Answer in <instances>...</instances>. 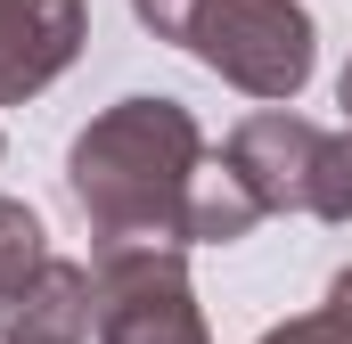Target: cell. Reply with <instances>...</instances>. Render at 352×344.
<instances>
[{
	"label": "cell",
	"instance_id": "obj_8",
	"mask_svg": "<svg viewBox=\"0 0 352 344\" xmlns=\"http://www.w3.org/2000/svg\"><path fill=\"white\" fill-rule=\"evenodd\" d=\"M336 90H344V115H352V66H344V83H336Z\"/></svg>",
	"mask_w": 352,
	"mask_h": 344
},
{
	"label": "cell",
	"instance_id": "obj_6",
	"mask_svg": "<svg viewBox=\"0 0 352 344\" xmlns=\"http://www.w3.org/2000/svg\"><path fill=\"white\" fill-rule=\"evenodd\" d=\"M41 262H50V255H41V222H33L25 205H8V197H0V303H8Z\"/></svg>",
	"mask_w": 352,
	"mask_h": 344
},
{
	"label": "cell",
	"instance_id": "obj_7",
	"mask_svg": "<svg viewBox=\"0 0 352 344\" xmlns=\"http://www.w3.org/2000/svg\"><path fill=\"white\" fill-rule=\"evenodd\" d=\"M263 344H352V270L328 287V303H320L311 320H287V328H270Z\"/></svg>",
	"mask_w": 352,
	"mask_h": 344
},
{
	"label": "cell",
	"instance_id": "obj_2",
	"mask_svg": "<svg viewBox=\"0 0 352 344\" xmlns=\"http://www.w3.org/2000/svg\"><path fill=\"white\" fill-rule=\"evenodd\" d=\"M140 25L197 50L254 98H295L311 83V17L295 0H131Z\"/></svg>",
	"mask_w": 352,
	"mask_h": 344
},
{
	"label": "cell",
	"instance_id": "obj_3",
	"mask_svg": "<svg viewBox=\"0 0 352 344\" xmlns=\"http://www.w3.org/2000/svg\"><path fill=\"white\" fill-rule=\"evenodd\" d=\"M90 287H98V344H205L188 270L156 238H107Z\"/></svg>",
	"mask_w": 352,
	"mask_h": 344
},
{
	"label": "cell",
	"instance_id": "obj_1",
	"mask_svg": "<svg viewBox=\"0 0 352 344\" xmlns=\"http://www.w3.org/2000/svg\"><path fill=\"white\" fill-rule=\"evenodd\" d=\"M205 140L180 98H123L74 140L66 189L107 238H180Z\"/></svg>",
	"mask_w": 352,
	"mask_h": 344
},
{
	"label": "cell",
	"instance_id": "obj_5",
	"mask_svg": "<svg viewBox=\"0 0 352 344\" xmlns=\"http://www.w3.org/2000/svg\"><path fill=\"white\" fill-rule=\"evenodd\" d=\"M82 50V0H0V107L58 83Z\"/></svg>",
	"mask_w": 352,
	"mask_h": 344
},
{
	"label": "cell",
	"instance_id": "obj_4",
	"mask_svg": "<svg viewBox=\"0 0 352 344\" xmlns=\"http://www.w3.org/2000/svg\"><path fill=\"white\" fill-rule=\"evenodd\" d=\"M320 148H328V131H311L303 115H246L230 131V172L263 197V213H311Z\"/></svg>",
	"mask_w": 352,
	"mask_h": 344
}]
</instances>
